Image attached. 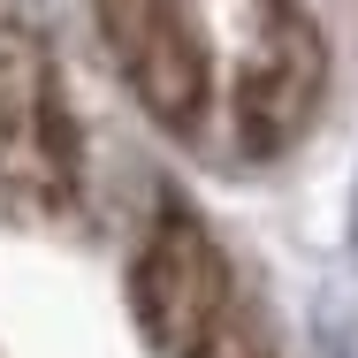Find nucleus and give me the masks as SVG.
Returning a JSON list of instances; mask_svg holds the SVG:
<instances>
[{
	"label": "nucleus",
	"instance_id": "nucleus-1",
	"mask_svg": "<svg viewBox=\"0 0 358 358\" xmlns=\"http://www.w3.org/2000/svg\"><path fill=\"white\" fill-rule=\"evenodd\" d=\"M130 297H138L145 343L160 358H275L259 313L244 305L221 244L191 206H160L138 252V275H130Z\"/></svg>",
	"mask_w": 358,
	"mask_h": 358
},
{
	"label": "nucleus",
	"instance_id": "nucleus-2",
	"mask_svg": "<svg viewBox=\"0 0 358 358\" xmlns=\"http://www.w3.org/2000/svg\"><path fill=\"white\" fill-rule=\"evenodd\" d=\"M92 8H99V31L130 76V92L160 122L191 130L206 107V46H199L191 15L176 0H92Z\"/></svg>",
	"mask_w": 358,
	"mask_h": 358
},
{
	"label": "nucleus",
	"instance_id": "nucleus-3",
	"mask_svg": "<svg viewBox=\"0 0 358 358\" xmlns=\"http://www.w3.org/2000/svg\"><path fill=\"white\" fill-rule=\"evenodd\" d=\"M0 191L69 199V122L62 92L23 46H0Z\"/></svg>",
	"mask_w": 358,
	"mask_h": 358
}]
</instances>
